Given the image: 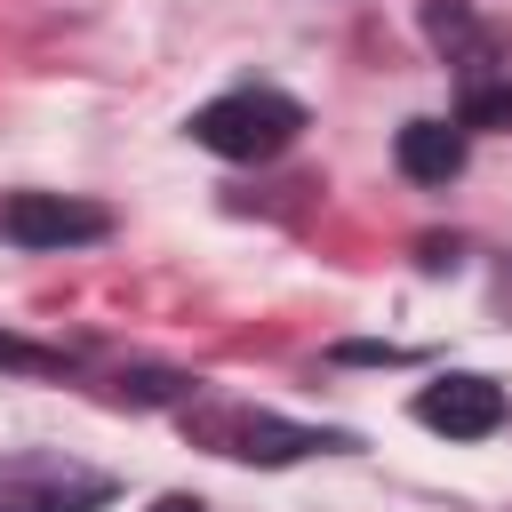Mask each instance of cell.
Instances as JSON below:
<instances>
[{"label": "cell", "mask_w": 512, "mask_h": 512, "mask_svg": "<svg viewBox=\"0 0 512 512\" xmlns=\"http://www.w3.org/2000/svg\"><path fill=\"white\" fill-rule=\"evenodd\" d=\"M184 128L216 160H272V152H288L304 136V104L280 96V88H232V96H208Z\"/></svg>", "instance_id": "obj_1"}, {"label": "cell", "mask_w": 512, "mask_h": 512, "mask_svg": "<svg viewBox=\"0 0 512 512\" xmlns=\"http://www.w3.org/2000/svg\"><path fill=\"white\" fill-rule=\"evenodd\" d=\"M184 432L232 464H296L312 448H344V432H312V424H288L272 408H184Z\"/></svg>", "instance_id": "obj_2"}, {"label": "cell", "mask_w": 512, "mask_h": 512, "mask_svg": "<svg viewBox=\"0 0 512 512\" xmlns=\"http://www.w3.org/2000/svg\"><path fill=\"white\" fill-rule=\"evenodd\" d=\"M104 504H112V472L96 464H72L48 448L0 456V512H104Z\"/></svg>", "instance_id": "obj_3"}, {"label": "cell", "mask_w": 512, "mask_h": 512, "mask_svg": "<svg viewBox=\"0 0 512 512\" xmlns=\"http://www.w3.org/2000/svg\"><path fill=\"white\" fill-rule=\"evenodd\" d=\"M0 232L16 248H80V240H104L112 216L88 208V200H64V192H16L0 208Z\"/></svg>", "instance_id": "obj_4"}, {"label": "cell", "mask_w": 512, "mask_h": 512, "mask_svg": "<svg viewBox=\"0 0 512 512\" xmlns=\"http://www.w3.org/2000/svg\"><path fill=\"white\" fill-rule=\"evenodd\" d=\"M416 424L424 432H448V440H488L504 424V392L488 376H440L416 392Z\"/></svg>", "instance_id": "obj_5"}, {"label": "cell", "mask_w": 512, "mask_h": 512, "mask_svg": "<svg viewBox=\"0 0 512 512\" xmlns=\"http://www.w3.org/2000/svg\"><path fill=\"white\" fill-rule=\"evenodd\" d=\"M392 160H400V176H416V184H448V176L464 168V120H408L400 144H392Z\"/></svg>", "instance_id": "obj_6"}, {"label": "cell", "mask_w": 512, "mask_h": 512, "mask_svg": "<svg viewBox=\"0 0 512 512\" xmlns=\"http://www.w3.org/2000/svg\"><path fill=\"white\" fill-rule=\"evenodd\" d=\"M0 368H16V376H64V352L24 344V336H0Z\"/></svg>", "instance_id": "obj_7"}, {"label": "cell", "mask_w": 512, "mask_h": 512, "mask_svg": "<svg viewBox=\"0 0 512 512\" xmlns=\"http://www.w3.org/2000/svg\"><path fill=\"white\" fill-rule=\"evenodd\" d=\"M152 512H208V504H200V496H160Z\"/></svg>", "instance_id": "obj_8"}]
</instances>
